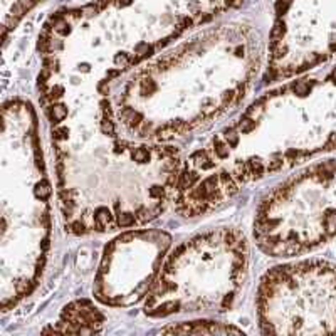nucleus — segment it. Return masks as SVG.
I'll return each mask as SVG.
<instances>
[{
  "label": "nucleus",
  "instance_id": "f257e3e1",
  "mask_svg": "<svg viewBox=\"0 0 336 336\" xmlns=\"http://www.w3.org/2000/svg\"><path fill=\"white\" fill-rule=\"evenodd\" d=\"M336 150V66L264 93L182 163L173 203L195 219L247 183Z\"/></svg>",
  "mask_w": 336,
  "mask_h": 336
},
{
  "label": "nucleus",
  "instance_id": "f03ea898",
  "mask_svg": "<svg viewBox=\"0 0 336 336\" xmlns=\"http://www.w3.org/2000/svg\"><path fill=\"white\" fill-rule=\"evenodd\" d=\"M259 69L252 29L225 27L140 64L114 81L108 96L123 136L167 145L235 109Z\"/></svg>",
  "mask_w": 336,
  "mask_h": 336
},
{
  "label": "nucleus",
  "instance_id": "7ed1b4c3",
  "mask_svg": "<svg viewBox=\"0 0 336 336\" xmlns=\"http://www.w3.org/2000/svg\"><path fill=\"white\" fill-rule=\"evenodd\" d=\"M2 309L17 306L37 286L51 240L49 185L37 114L31 103L10 100L2 109Z\"/></svg>",
  "mask_w": 336,
  "mask_h": 336
},
{
  "label": "nucleus",
  "instance_id": "20e7f679",
  "mask_svg": "<svg viewBox=\"0 0 336 336\" xmlns=\"http://www.w3.org/2000/svg\"><path fill=\"white\" fill-rule=\"evenodd\" d=\"M247 240L240 231L217 227L199 234L167 256L145 299V313L167 318L232 308L247 276Z\"/></svg>",
  "mask_w": 336,
  "mask_h": 336
},
{
  "label": "nucleus",
  "instance_id": "39448f33",
  "mask_svg": "<svg viewBox=\"0 0 336 336\" xmlns=\"http://www.w3.org/2000/svg\"><path fill=\"white\" fill-rule=\"evenodd\" d=\"M336 237V160L314 163L276 185L254 217V240L272 257L311 252Z\"/></svg>",
  "mask_w": 336,
  "mask_h": 336
},
{
  "label": "nucleus",
  "instance_id": "423d86ee",
  "mask_svg": "<svg viewBox=\"0 0 336 336\" xmlns=\"http://www.w3.org/2000/svg\"><path fill=\"white\" fill-rule=\"evenodd\" d=\"M262 333L336 335V266L309 259L272 268L257 291Z\"/></svg>",
  "mask_w": 336,
  "mask_h": 336
},
{
  "label": "nucleus",
  "instance_id": "0eeeda50",
  "mask_svg": "<svg viewBox=\"0 0 336 336\" xmlns=\"http://www.w3.org/2000/svg\"><path fill=\"white\" fill-rule=\"evenodd\" d=\"M336 54V0H277L269 37L268 83L288 81Z\"/></svg>",
  "mask_w": 336,
  "mask_h": 336
},
{
  "label": "nucleus",
  "instance_id": "6e6552de",
  "mask_svg": "<svg viewBox=\"0 0 336 336\" xmlns=\"http://www.w3.org/2000/svg\"><path fill=\"white\" fill-rule=\"evenodd\" d=\"M171 245L160 229L126 231L104 247L94 276V296L113 308H130L150 294Z\"/></svg>",
  "mask_w": 336,
  "mask_h": 336
},
{
  "label": "nucleus",
  "instance_id": "1a4fd4ad",
  "mask_svg": "<svg viewBox=\"0 0 336 336\" xmlns=\"http://www.w3.org/2000/svg\"><path fill=\"white\" fill-rule=\"evenodd\" d=\"M104 325V314L88 299H77L69 302L61 311L59 319L52 330L54 333L93 335L100 333Z\"/></svg>",
  "mask_w": 336,
  "mask_h": 336
},
{
  "label": "nucleus",
  "instance_id": "9d476101",
  "mask_svg": "<svg viewBox=\"0 0 336 336\" xmlns=\"http://www.w3.org/2000/svg\"><path fill=\"white\" fill-rule=\"evenodd\" d=\"M162 333H178V335H229L242 333L240 328H235L229 323L212 321V319H194V321L171 323L162 328Z\"/></svg>",
  "mask_w": 336,
  "mask_h": 336
}]
</instances>
